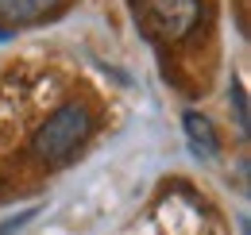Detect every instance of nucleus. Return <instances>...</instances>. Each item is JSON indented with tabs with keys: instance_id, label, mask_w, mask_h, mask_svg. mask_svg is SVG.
<instances>
[{
	"instance_id": "f257e3e1",
	"label": "nucleus",
	"mask_w": 251,
	"mask_h": 235,
	"mask_svg": "<svg viewBox=\"0 0 251 235\" xmlns=\"http://www.w3.org/2000/svg\"><path fill=\"white\" fill-rule=\"evenodd\" d=\"M93 135V112L81 100H66L35 127L31 154L43 166H66Z\"/></svg>"
},
{
	"instance_id": "f03ea898",
	"label": "nucleus",
	"mask_w": 251,
	"mask_h": 235,
	"mask_svg": "<svg viewBox=\"0 0 251 235\" xmlns=\"http://www.w3.org/2000/svg\"><path fill=\"white\" fill-rule=\"evenodd\" d=\"M143 24L155 31L158 39H186L201 20V0H139Z\"/></svg>"
},
{
	"instance_id": "7ed1b4c3",
	"label": "nucleus",
	"mask_w": 251,
	"mask_h": 235,
	"mask_svg": "<svg viewBox=\"0 0 251 235\" xmlns=\"http://www.w3.org/2000/svg\"><path fill=\"white\" fill-rule=\"evenodd\" d=\"M62 12V0H0V31L31 27Z\"/></svg>"
},
{
	"instance_id": "20e7f679",
	"label": "nucleus",
	"mask_w": 251,
	"mask_h": 235,
	"mask_svg": "<svg viewBox=\"0 0 251 235\" xmlns=\"http://www.w3.org/2000/svg\"><path fill=\"white\" fill-rule=\"evenodd\" d=\"M186 131H189V143L197 154H205V158H213L217 154V135H213V123L205 116H197V112H186Z\"/></svg>"
}]
</instances>
